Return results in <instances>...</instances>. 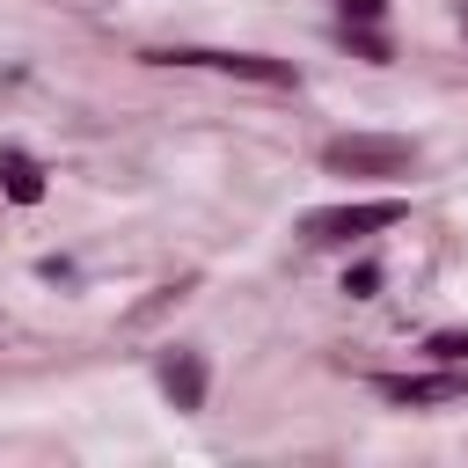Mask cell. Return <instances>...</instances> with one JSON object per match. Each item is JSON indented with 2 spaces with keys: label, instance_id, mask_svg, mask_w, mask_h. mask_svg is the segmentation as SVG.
Wrapping results in <instances>:
<instances>
[{
  "label": "cell",
  "instance_id": "1",
  "mask_svg": "<svg viewBox=\"0 0 468 468\" xmlns=\"http://www.w3.org/2000/svg\"><path fill=\"white\" fill-rule=\"evenodd\" d=\"M402 219H410V205H402V197L322 205V212H307V219H300V241H314V249H336V241H351V234H380V227H402Z\"/></svg>",
  "mask_w": 468,
  "mask_h": 468
},
{
  "label": "cell",
  "instance_id": "2",
  "mask_svg": "<svg viewBox=\"0 0 468 468\" xmlns=\"http://www.w3.org/2000/svg\"><path fill=\"white\" fill-rule=\"evenodd\" d=\"M410 161H417V146L395 139V132H351V139H329L322 146V168L329 176H402Z\"/></svg>",
  "mask_w": 468,
  "mask_h": 468
},
{
  "label": "cell",
  "instance_id": "3",
  "mask_svg": "<svg viewBox=\"0 0 468 468\" xmlns=\"http://www.w3.org/2000/svg\"><path fill=\"white\" fill-rule=\"evenodd\" d=\"M161 66H205V73H234V80H256V88H292L300 73L285 58H263V51H146Z\"/></svg>",
  "mask_w": 468,
  "mask_h": 468
},
{
  "label": "cell",
  "instance_id": "4",
  "mask_svg": "<svg viewBox=\"0 0 468 468\" xmlns=\"http://www.w3.org/2000/svg\"><path fill=\"white\" fill-rule=\"evenodd\" d=\"M380 402H402V410H446L468 395V373L461 366H439V373H380L373 380Z\"/></svg>",
  "mask_w": 468,
  "mask_h": 468
},
{
  "label": "cell",
  "instance_id": "5",
  "mask_svg": "<svg viewBox=\"0 0 468 468\" xmlns=\"http://www.w3.org/2000/svg\"><path fill=\"white\" fill-rule=\"evenodd\" d=\"M161 388L176 410H205V358L197 351H168L161 358Z\"/></svg>",
  "mask_w": 468,
  "mask_h": 468
},
{
  "label": "cell",
  "instance_id": "6",
  "mask_svg": "<svg viewBox=\"0 0 468 468\" xmlns=\"http://www.w3.org/2000/svg\"><path fill=\"white\" fill-rule=\"evenodd\" d=\"M0 190H7L15 205H37V197H44V168H37L22 146H0Z\"/></svg>",
  "mask_w": 468,
  "mask_h": 468
},
{
  "label": "cell",
  "instance_id": "7",
  "mask_svg": "<svg viewBox=\"0 0 468 468\" xmlns=\"http://www.w3.org/2000/svg\"><path fill=\"white\" fill-rule=\"evenodd\" d=\"M424 351H431V358H446V366H468V329H439Z\"/></svg>",
  "mask_w": 468,
  "mask_h": 468
},
{
  "label": "cell",
  "instance_id": "8",
  "mask_svg": "<svg viewBox=\"0 0 468 468\" xmlns=\"http://www.w3.org/2000/svg\"><path fill=\"white\" fill-rule=\"evenodd\" d=\"M344 292H351V300H373V292H380V271H373V263H358V271L344 278Z\"/></svg>",
  "mask_w": 468,
  "mask_h": 468
},
{
  "label": "cell",
  "instance_id": "9",
  "mask_svg": "<svg viewBox=\"0 0 468 468\" xmlns=\"http://www.w3.org/2000/svg\"><path fill=\"white\" fill-rule=\"evenodd\" d=\"M388 0H344V22H380Z\"/></svg>",
  "mask_w": 468,
  "mask_h": 468
}]
</instances>
